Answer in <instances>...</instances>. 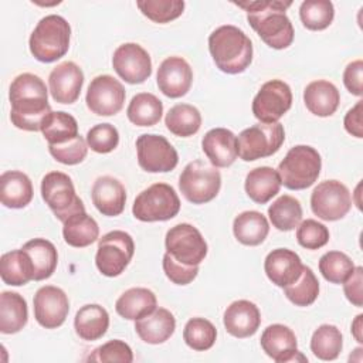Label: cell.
Returning <instances> with one entry per match:
<instances>
[{
    "label": "cell",
    "mask_w": 363,
    "mask_h": 363,
    "mask_svg": "<svg viewBox=\"0 0 363 363\" xmlns=\"http://www.w3.org/2000/svg\"><path fill=\"white\" fill-rule=\"evenodd\" d=\"M9 98L11 104V123L21 130H41L44 121L52 112L44 81L30 72L20 74L13 79Z\"/></svg>",
    "instance_id": "6da1fadb"
},
{
    "label": "cell",
    "mask_w": 363,
    "mask_h": 363,
    "mask_svg": "<svg viewBox=\"0 0 363 363\" xmlns=\"http://www.w3.org/2000/svg\"><path fill=\"white\" fill-rule=\"evenodd\" d=\"M247 11V20L261 40L271 48L284 50L294 41V27L286 16L292 1L257 0L234 3Z\"/></svg>",
    "instance_id": "7a4b0ae2"
},
{
    "label": "cell",
    "mask_w": 363,
    "mask_h": 363,
    "mask_svg": "<svg viewBox=\"0 0 363 363\" xmlns=\"http://www.w3.org/2000/svg\"><path fill=\"white\" fill-rule=\"evenodd\" d=\"M208 50L217 68L225 74L244 72L252 61V43L235 26L216 28L208 37Z\"/></svg>",
    "instance_id": "3957f363"
},
{
    "label": "cell",
    "mask_w": 363,
    "mask_h": 363,
    "mask_svg": "<svg viewBox=\"0 0 363 363\" xmlns=\"http://www.w3.org/2000/svg\"><path fill=\"white\" fill-rule=\"evenodd\" d=\"M71 27L68 21L50 14L43 17L30 35V52L40 62H54L64 57L69 48Z\"/></svg>",
    "instance_id": "277c9868"
},
{
    "label": "cell",
    "mask_w": 363,
    "mask_h": 363,
    "mask_svg": "<svg viewBox=\"0 0 363 363\" xmlns=\"http://www.w3.org/2000/svg\"><path fill=\"white\" fill-rule=\"evenodd\" d=\"M322 159L318 150L308 145L291 147L278 166L281 184L289 190H303L311 187L319 177Z\"/></svg>",
    "instance_id": "5b68a950"
},
{
    "label": "cell",
    "mask_w": 363,
    "mask_h": 363,
    "mask_svg": "<svg viewBox=\"0 0 363 363\" xmlns=\"http://www.w3.org/2000/svg\"><path fill=\"white\" fill-rule=\"evenodd\" d=\"M180 199L176 190L166 183H155L140 191L133 201L135 218L145 223L167 221L177 216Z\"/></svg>",
    "instance_id": "8992f818"
},
{
    "label": "cell",
    "mask_w": 363,
    "mask_h": 363,
    "mask_svg": "<svg viewBox=\"0 0 363 363\" xmlns=\"http://www.w3.org/2000/svg\"><path fill=\"white\" fill-rule=\"evenodd\" d=\"M179 187L190 203L204 204L218 194L221 174L213 164L197 159L183 169L179 177Z\"/></svg>",
    "instance_id": "52a82bcc"
},
{
    "label": "cell",
    "mask_w": 363,
    "mask_h": 363,
    "mask_svg": "<svg viewBox=\"0 0 363 363\" xmlns=\"http://www.w3.org/2000/svg\"><path fill=\"white\" fill-rule=\"evenodd\" d=\"M285 140V130L279 122L257 123L244 129L237 138V152L244 162L272 156Z\"/></svg>",
    "instance_id": "ba28073f"
},
{
    "label": "cell",
    "mask_w": 363,
    "mask_h": 363,
    "mask_svg": "<svg viewBox=\"0 0 363 363\" xmlns=\"http://www.w3.org/2000/svg\"><path fill=\"white\" fill-rule=\"evenodd\" d=\"M41 196L60 221L75 213L85 211L82 200L77 196L71 177L62 172H50L41 180Z\"/></svg>",
    "instance_id": "9c48e42d"
},
{
    "label": "cell",
    "mask_w": 363,
    "mask_h": 363,
    "mask_svg": "<svg viewBox=\"0 0 363 363\" xmlns=\"http://www.w3.org/2000/svg\"><path fill=\"white\" fill-rule=\"evenodd\" d=\"M135 252V242L130 234L113 230L102 235L98 241L95 264L105 277H118L129 265Z\"/></svg>",
    "instance_id": "30bf717a"
},
{
    "label": "cell",
    "mask_w": 363,
    "mask_h": 363,
    "mask_svg": "<svg viewBox=\"0 0 363 363\" xmlns=\"http://www.w3.org/2000/svg\"><path fill=\"white\" fill-rule=\"evenodd\" d=\"M166 252L176 261L196 267L204 261L207 255V242L201 233L189 223H180L166 233Z\"/></svg>",
    "instance_id": "8fae6325"
},
{
    "label": "cell",
    "mask_w": 363,
    "mask_h": 363,
    "mask_svg": "<svg viewBox=\"0 0 363 363\" xmlns=\"http://www.w3.org/2000/svg\"><path fill=\"white\" fill-rule=\"evenodd\" d=\"M352 207L349 189L337 180L319 183L311 194V208L315 216L325 221L343 218Z\"/></svg>",
    "instance_id": "7c38bea8"
},
{
    "label": "cell",
    "mask_w": 363,
    "mask_h": 363,
    "mask_svg": "<svg viewBox=\"0 0 363 363\" xmlns=\"http://www.w3.org/2000/svg\"><path fill=\"white\" fill-rule=\"evenodd\" d=\"M139 166L149 173H166L177 166L179 155L162 135L143 133L136 139Z\"/></svg>",
    "instance_id": "4fadbf2b"
},
{
    "label": "cell",
    "mask_w": 363,
    "mask_h": 363,
    "mask_svg": "<svg viewBox=\"0 0 363 363\" xmlns=\"http://www.w3.org/2000/svg\"><path fill=\"white\" fill-rule=\"evenodd\" d=\"M292 105V91L281 79L265 82L252 101V113L261 123H275Z\"/></svg>",
    "instance_id": "5bb4252c"
},
{
    "label": "cell",
    "mask_w": 363,
    "mask_h": 363,
    "mask_svg": "<svg viewBox=\"0 0 363 363\" xmlns=\"http://www.w3.org/2000/svg\"><path fill=\"white\" fill-rule=\"evenodd\" d=\"M125 88L112 75H98L88 85L85 102L98 116H112L123 108Z\"/></svg>",
    "instance_id": "9a60e30c"
},
{
    "label": "cell",
    "mask_w": 363,
    "mask_h": 363,
    "mask_svg": "<svg viewBox=\"0 0 363 363\" xmlns=\"http://www.w3.org/2000/svg\"><path fill=\"white\" fill-rule=\"evenodd\" d=\"M112 67L128 84H142L152 74L150 55L136 43H125L119 45L113 52Z\"/></svg>",
    "instance_id": "2e32d148"
},
{
    "label": "cell",
    "mask_w": 363,
    "mask_h": 363,
    "mask_svg": "<svg viewBox=\"0 0 363 363\" xmlns=\"http://www.w3.org/2000/svg\"><path fill=\"white\" fill-rule=\"evenodd\" d=\"M34 318L45 329L61 326L69 312L67 294L54 285L41 286L34 295Z\"/></svg>",
    "instance_id": "e0dca14e"
},
{
    "label": "cell",
    "mask_w": 363,
    "mask_h": 363,
    "mask_svg": "<svg viewBox=\"0 0 363 363\" xmlns=\"http://www.w3.org/2000/svg\"><path fill=\"white\" fill-rule=\"evenodd\" d=\"M261 347L267 356L277 363L308 360L301 352H298V342L292 329L281 323H274L264 329L261 335Z\"/></svg>",
    "instance_id": "ac0fdd59"
},
{
    "label": "cell",
    "mask_w": 363,
    "mask_h": 363,
    "mask_svg": "<svg viewBox=\"0 0 363 363\" xmlns=\"http://www.w3.org/2000/svg\"><path fill=\"white\" fill-rule=\"evenodd\" d=\"M159 89L169 98L184 96L193 82V71L182 57H167L162 61L156 75Z\"/></svg>",
    "instance_id": "d6986e66"
},
{
    "label": "cell",
    "mask_w": 363,
    "mask_h": 363,
    "mask_svg": "<svg viewBox=\"0 0 363 363\" xmlns=\"http://www.w3.org/2000/svg\"><path fill=\"white\" fill-rule=\"evenodd\" d=\"M84 85V72L72 61L58 64L48 77L51 96L58 104H74Z\"/></svg>",
    "instance_id": "ffe728a7"
},
{
    "label": "cell",
    "mask_w": 363,
    "mask_h": 363,
    "mask_svg": "<svg viewBox=\"0 0 363 363\" xmlns=\"http://www.w3.org/2000/svg\"><path fill=\"white\" fill-rule=\"evenodd\" d=\"M225 330L238 339L252 336L261 325V313L255 303L240 299L227 306L223 316Z\"/></svg>",
    "instance_id": "44dd1931"
},
{
    "label": "cell",
    "mask_w": 363,
    "mask_h": 363,
    "mask_svg": "<svg viewBox=\"0 0 363 363\" xmlns=\"http://www.w3.org/2000/svg\"><path fill=\"white\" fill-rule=\"evenodd\" d=\"M302 268L303 264L299 255L288 248L272 250L264 261V271L268 279L281 288L295 282L299 278Z\"/></svg>",
    "instance_id": "7402d4cb"
},
{
    "label": "cell",
    "mask_w": 363,
    "mask_h": 363,
    "mask_svg": "<svg viewBox=\"0 0 363 363\" xmlns=\"http://www.w3.org/2000/svg\"><path fill=\"white\" fill-rule=\"evenodd\" d=\"M201 149L214 167H228L238 156L237 136L225 128H214L203 136Z\"/></svg>",
    "instance_id": "603a6c76"
},
{
    "label": "cell",
    "mask_w": 363,
    "mask_h": 363,
    "mask_svg": "<svg viewBox=\"0 0 363 363\" xmlns=\"http://www.w3.org/2000/svg\"><path fill=\"white\" fill-rule=\"evenodd\" d=\"M91 197L94 206L101 214L115 217L125 208L126 190L118 179L112 176H101L92 184Z\"/></svg>",
    "instance_id": "cb8c5ba5"
},
{
    "label": "cell",
    "mask_w": 363,
    "mask_h": 363,
    "mask_svg": "<svg viewBox=\"0 0 363 363\" xmlns=\"http://www.w3.org/2000/svg\"><path fill=\"white\" fill-rule=\"evenodd\" d=\"M176 329L173 313L164 308H156L152 313L135 320L138 336L149 345H160L166 342Z\"/></svg>",
    "instance_id": "d4e9b609"
},
{
    "label": "cell",
    "mask_w": 363,
    "mask_h": 363,
    "mask_svg": "<svg viewBox=\"0 0 363 363\" xmlns=\"http://www.w3.org/2000/svg\"><path fill=\"white\" fill-rule=\"evenodd\" d=\"M303 102L311 113L326 118L336 112L340 102V94L332 82L318 79L306 85L303 91Z\"/></svg>",
    "instance_id": "484cf974"
},
{
    "label": "cell",
    "mask_w": 363,
    "mask_h": 363,
    "mask_svg": "<svg viewBox=\"0 0 363 363\" xmlns=\"http://www.w3.org/2000/svg\"><path fill=\"white\" fill-rule=\"evenodd\" d=\"M0 200L9 208H23L33 200V183L20 170H7L0 176Z\"/></svg>",
    "instance_id": "4316f807"
},
{
    "label": "cell",
    "mask_w": 363,
    "mask_h": 363,
    "mask_svg": "<svg viewBox=\"0 0 363 363\" xmlns=\"http://www.w3.org/2000/svg\"><path fill=\"white\" fill-rule=\"evenodd\" d=\"M244 187L245 193L252 201L265 204L279 193L281 179L275 169L269 166H261L250 170L245 177Z\"/></svg>",
    "instance_id": "83f0119b"
},
{
    "label": "cell",
    "mask_w": 363,
    "mask_h": 363,
    "mask_svg": "<svg viewBox=\"0 0 363 363\" xmlns=\"http://www.w3.org/2000/svg\"><path fill=\"white\" fill-rule=\"evenodd\" d=\"M74 328L77 335L88 342L101 339L109 328V315L105 308L98 303H88L78 309Z\"/></svg>",
    "instance_id": "f1b7e54d"
},
{
    "label": "cell",
    "mask_w": 363,
    "mask_h": 363,
    "mask_svg": "<svg viewBox=\"0 0 363 363\" xmlns=\"http://www.w3.org/2000/svg\"><path fill=\"white\" fill-rule=\"evenodd\" d=\"M157 308L156 295L147 288H130L116 301L115 309L119 316L128 320H138Z\"/></svg>",
    "instance_id": "f546056e"
},
{
    "label": "cell",
    "mask_w": 363,
    "mask_h": 363,
    "mask_svg": "<svg viewBox=\"0 0 363 363\" xmlns=\"http://www.w3.org/2000/svg\"><path fill=\"white\" fill-rule=\"evenodd\" d=\"M28 320L26 299L11 291H3L0 295V332L13 335L20 332Z\"/></svg>",
    "instance_id": "4dcf8cb0"
},
{
    "label": "cell",
    "mask_w": 363,
    "mask_h": 363,
    "mask_svg": "<svg viewBox=\"0 0 363 363\" xmlns=\"http://www.w3.org/2000/svg\"><path fill=\"white\" fill-rule=\"evenodd\" d=\"M233 233L238 242L250 247L264 242L269 233V224L259 211L250 210L238 214L233 223Z\"/></svg>",
    "instance_id": "1f68e13d"
},
{
    "label": "cell",
    "mask_w": 363,
    "mask_h": 363,
    "mask_svg": "<svg viewBox=\"0 0 363 363\" xmlns=\"http://www.w3.org/2000/svg\"><path fill=\"white\" fill-rule=\"evenodd\" d=\"M0 277L4 284L21 286L34 279V267L28 254L20 248L6 252L0 258Z\"/></svg>",
    "instance_id": "d6a6232c"
},
{
    "label": "cell",
    "mask_w": 363,
    "mask_h": 363,
    "mask_svg": "<svg viewBox=\"0 0 363 363\" xmlns=\"http://www.w3.org/2000/svg\"><path fill=\"white\" fill-rule=\"evenodd\" d=\"M62 224V235L65 242L75 248L91 245L99 235L98 223L85 211L72 214Z\"/></svg>",
    "instance_id": "836d02e7"
},
{
    "label": "cell",
    "mask_w": 363,
    "mask_h": 363,
    "mask_svg": "<svg viewBox=\"0 0 363 363\" xmlns=\"http://www.w3.org/2000/svg\"><path fill=\"white\" fill-rule=\"evenodd\" d=\"M30 257L34 267V281L50 278L58 262V252L55 245L45 238H34L21 247Z\"/></svg>",
    "instance_id": "e575fe53"
},
{
    "label": "cell",
    "mask_w": 363,
    "mask_h": 363,
    "mask_svg": "<svg viewBox=\"0 0 363 363\" xmlns=\"http://www.w3.org/2000/svg\"><path fill=\"white\" fill-rule=\"evenodd\" d=\"M162 113V101L149 92L136 94L126 109L128 119L136 126H153L160 121Z\"/></svg>",
    "instance_id": "d590c367"
},
{
    "label": "cell",
    "mask_w": 363,
    "mask_h": 363,
    "mask_svg": "<svg viewBox=\"0 0 363 363\" xmlns=\"http://www.w3.org/2000/svg\"><path fill=\"white\" fill-rule=\"evenodd\" d=\"M164 125L173 135L189 138L199 132L201 126V115L193 105L177 104L166 113Z\"/></svg>",
    "instance_id": "8d00e7d4"
},
{
    "label": "cell",
    "mask_w": 363,
    "mask_h": 363,
    "mask_svg": "<svg viewBox=\"0 0 363 363\" xmlns=\"http://www.w3.org/2000/svg\"><path fill=\"white\" fill-rule=\"evenodd\" d=\"M268 217L279 231H291L302 221V207L298 199L284 194L268 207Z\"/></svg>",
    "instance_id": "74e56055"
},
{
    "label": "cell",
    "mask_w": 363,
    "mask_h": 363,
    "mask_svg": "<svg viewBox=\"0 0 363 363\" xmlns=\"http://www.w3.org/2000/svg\"><path fill=\"white\" fill-rule=\"evenodd\" d=\"M41 132L48 145H61L78 136V123L72 115L57 111L47 116Z\"/></svg>",
    "instance_id": "f35d334b"
},
{
    "label": "cell",
    "mask_w": 363,
    "mask_h": 363,
    "mask_svg": "<svg viewBox=\"0 0 363 363\" xmlns=\"http://www.w3.org/2000/svg\"><path fill=\"white\" fill-rule=\"evenodd\" d=\"M343 347V337L335 325H320L312 335L311 350L320 360H335Z\"/></svg>",
    "instance_id": "ab89813d"
},
{
    "label": "cell",
    "mask_w": 363,
    "mask_h": 363,
    "mask_svg": "<svg viewBox=\"0 0 363 363\" xmlns=\"http://www.w3.org/2000/svg\"><path fill=\"white\" fill-rule=\"evenodd\" d=\"M285 296L296 306H309L312 305L319 295V281L315 277L313 271L303 265L299 278L291 285L284 286Z\"/></svg>",
    "instance_id": "60d3db41"
},
{
    "label": "cell",
    "mask_w": 363,
    "mask_h": 363,
    "mask_svg": "<svg viewBox=\"0 0 363 363\" xmlns=\"http://www.w3.org/2000/svg\"><path fill=\"white\" fill-rule=\"evenodd\" d=\"M299 17L308 30L320 31L333 21L335 9L328 0H306L299 7Z\"/></svg>",
    "instance_id": "b9f144b4"
},
{
    "label": "cell",
    "mask_w": 363,
    "mask_h": 363,
    "mask_svg": "<svg viewBox=\"0 0 363 363\" xmlns=\"http://www.w3.org/2000/svg\"><path fill=\"white\" fill-rule=\"evenodd\" d=\"M216 337V326L204 318H191L187 320L183 330V339L186 345L197 352H204L213 347Z\"/></svg>",
    "instance_id": "7bdbcfd3"
},
{
    "label": "cell",
    "mask_w": 363,
    "mask_h": 363,
    "mask_svg": "<svg viewBox=\"0 0 363 363\" xmlns=\"http://www.w3.org/2000/svg\"><path fill=\"white\" fill-rule=\"evenodd\" d=\"M353 269V261L340 251H329L319 259V271L322 277L332 284H343Z\"/></svg>",
    "instance_id": "ee69618b"
},
{
    "label": "cell",
    "mask_w": 363,
    "mask_h": 363,
    "mask_svg": "<svg viewBox=\"0 0 363 363\" xmlns=\"http://www.w3.org/2000/svg\"><path fill=\"white\" fill-rule=\"evenodd\" d=\"M136 6L145 17L159 24L176 20L184 10L183 0H139Z\"/></svg>",
    "instance_id": "f6af8a7d"
},
{
    "label": "cell",
    "mask_w": 363,
    "mask_h": 363,
    "mask_svg": "<svg viewBox=\"0 0 363 363\" xmlns=\"http://www.w3.org/2000/svg\"><path fill=\"white\" fill-rule=\"evenodd\" d=\"M119 143L118 129L111 123H98L86 133V145L96 153H109Z\"/></svg>",
    "instance_id": "bcb514c9"
},
{
    "label": "cell",
    "mask_w": 363,
    "mask_h": 363,
    "mask_svg": "<svg viewBox=\"0 0 363 363\" xmlns=\"http://www.w3.org/2000/svg\"><path fill=\"white\" fill-rule=\"evenodd\" d=\"M296 240L301 247L306 250H318L328 244L329 241V230L325 224L308 218L298 225Z\"/></svg>",
    "instance_id": "7dc6e473"
},
{
    "label": "cell",
    "mask_w": 363,
    "mask_h": 363,
    "mask_svg": "<svg viewBox=\"0 0 363 363\" xmlns=\"http://www.w3.org/2000/svg\"><path fill=\"white\" fill-rule=\"evenodd\" d=\"M50 155L62 164H78L81 163L88 153L86 140L78 135L75 139L61 143V145H48Z\"/></svg>",
    "instance_id": "c3c4849f"
},
{
    "label": "cell",
    "mask_w": 363,
    "mask_h": 363,
    "mask_svg": "<svg viewBox=\"0 0 363 363\" xmlns=\"http://www.w3.org/2000/svg\"><path fill=\"white\" fill-rule=\"evenodd\" d=\"M88 362H121V363H130L133 360L132 349L128 343L119 339L109 340L102 346H98L92 350V353L86 357Z\"/></svg>",
    "instance_id": "681fc988"
},
{
    "label": "cell",
    "mask_w": 363,
    "mask_h": 363,
    "mask_svg": "<svg viewBox=\"0 0 363 363\" xmlns=\"http://www.w3.org/2000/svg\"><path fill=\"white\" fill-rule=\"evenodd\" d=\"M163 271L166 277L176 285H187L190 284L199 274V265L190 267L176 261L169 252L163 255Z\"/></svg>",
    "instance_id": "f907efd6"
},
{
    "label": "cell",
    "mask_w": 363,
    "mask_h": 363,
    "mask_svg": "<svg viewBox=\"0 0 363 363\" xmlns=\"http://www.w3.org/2000/svg\"><path fill=\"white\" fill-rule=\"evenodd\" d=\"M363 268L354 267L350 277L343 282V291L349 302H352L354 306L360 308L363 305Z\"/></svg>",
    "instance_id": "816d5d0a"
},
{
    "label": "cell",
    "mask_w": 363,
    "mask_h": 363,
    "mask_svg": "<svg viewBox=\"0 0 363 363\" xmlns=\"http://www.w3.org/2000/svg\"><path fill=\"white\" fill-rule=\"evenodd\" d=\"M362 74H363V61L356 60L345 68L343 72V84L347 88V91L356 96H362L363 88H362Z\"/></svg>",
    "instance_id": "f5cc1de1"
},
{
    "label": "cell",
    "mask_w": 363,
    "mask_h": 363,
    "mask_svg": "<svg viewBox=\"0 0 363 363\" xmlns=\"http://www.w3.org/2000/svg\"><path fill=\"white\" fill-rule=\"evenodd\" d=\"M362 105L363 101H357V104L347 111L346 116H345V129L347 130V133H350L354 138H363V128H362Z\"/></svg>",
    "instance_id": "db71d44e"
},
{
    "label": "cell",
    "mask_w": 363,
    "mask_h": 363,
    "mask_svg": "<svg viewBox=\"0 0 363 363\" xmlns=\"http://www.w3.org/2000/svg\"><path fill=\"white\" fill-rule=\"evenodd\" d=\"M362 319H363V315L360 313L352 322V335L354 336V339L359 343H363V335H362V332H363V329H362L363 328V322H362Z\"/></svg>",
    "instance_id": "11a10c76"
}]
</instances>
